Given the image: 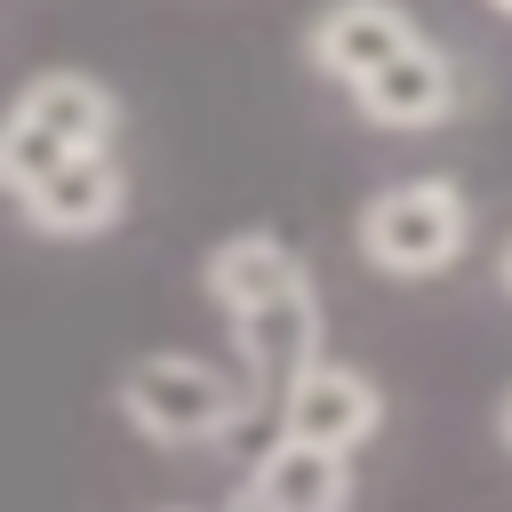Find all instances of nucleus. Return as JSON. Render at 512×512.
I'll return each mask as SVG.
<instances>
[{
  "label": "nucleus",
  "mask_w": 512,
  "mask_h": 512,
  "mask_svg": "<svg viewBox=\"0 0 512 512\" xmlns=\"http://www.w3.org/2000/svg\"><path fill=\"white\" fill-rule=\"evenodd\" d=\"M80 152H120V96L96 72H72V64L32 72L0 104V192L16 200Z\"/></svg>",
  "instance_id": "obj_1"
},
{
  "label": "nucleus",
  "mask_w": 512,
  "mask_h": 512,
  "mask_svg": "<svg viewBox=\"0 0 512 512\" xmlns=\"http://www.w3.org/2000/svg\"><path fill=\"white\" fill-rule=\"evenodd\" d=\"M352 248L384 280H440L472 248V200H464L456 176H400V184L360 200Z\"/></svg>",
  "instance_id": "obj_2"
},
{
  "label": "nucleus",
  "mask_w": 512,
  "mask_h": 512,
  "mask_svg": "<svg viewBox=\"0 0 512 512\" xmlns=\"http://www.w3.org/2000/svg\"><path fill=\"white\" fill-rule=\"evenodd\" d=\"M120 416L160 448H200V440H216V432H232L248 416V384L224 376L200 352L160 344V352H136L120 368Z\"/></svg>",
  "instance_id": "obj_3"
},
{
  "label": "nucleus",
  "mask_w": 512,
  "mask_h": 512,
  "mask_svg": "<svg viewBox=\"0 0 512 512\" xmlns=\"http://www.w3.org/2000/svg\"><path fill=\"white\" fill-rule=\"evenodd\" d=\"M424 40V24L400 8V0H328L312 24H304V56L320 80H336L344 96L360 80H376L392 56H408Z\"/></svg>",
  "instance_id": "obj_4"
},
{
  "label": "nucleus",
  "mask_w": 512,
  "mask_h": 512,
  "mask_svg": "<svg viewBox=\"0 0 512 512\" xmlns=\"http://www.w3.org/2000/svg\"><path fill=\"white\" fill-rule=\"evenodd\" d=\"M224 328H232V352H240L248 392H272V400H280L312 360H328V344H320V288H312V280L248 304V312L224 320Z\"/></svg>",
  "instance_id": "obj_5"
},
{
  "label": "nucleus",
  "mask_w": 512,
  "mask_h": 512,
  "mask_svg": "<svg viewBox=\"0 0 512 512\" xmlns=\"http://www.w3.org/2000/svg\"><path fill=\"white\" fill-rule=\"evenodd\" d=\"M384 424V384L352 360H312L288 392H280V432L288 440H312V448H336L352 456L360 440H376Z\"/></svg>",
  "instance_id": "obj_6"
},
{
  "label": "nucleus",
  "mask_w": 512,
  "mask_h": 512,
  "mask_svg": "<svg viewBox=\"0 0 512 512\" xmlns=\"http://www.w3.org/2000/svg\"><path fill=\"white\" fill-rule=\"evenodd\" d=\"M16 216L40 240H104L128 216V168H120V152H80V160L48 168L32 192H16Z\"/></svg>",
  "instance_id": "obj_7"
},
{
  "label": "nucleus",
  "mask_w": 512,
  "mask_h": 512,
  "mask_svg": "<svg viewBox=\"0 0 512 512\" xmlns=\"http://www.w3.org/2000/svg\"><path fill=\"white\" fill-rule=\"evenodd\" d=\"M232 512H352V456L280 432V440L240 472Z\"/></svg>",
  "instance_id": "obj_8"
},
{
  "label": "nucleus",
  "mask_w": 512,
  "mask_h": 512,
  "mask_svg": "<svg viewBox=\"0 0 512 512\" xmlns=\"http://www.w3.org/2000/svg\"><path fill=\"white\" fill-rule=\"evenodd\" d=\"M352 112H360L368 128H392V136L448 120V112H456V64H448V48L416 40V48H408V56H392L376 80H360V88H352Z\"/></svg>",
  "instance_id": "obj_9"
},
{
  "label": "nucleus",
  "mask_w": 512,
  "mask_h": 512,
  "mask_svg": "<svg viewBox=\"0 0 512 512\" xmlns=\"http://www.w3.org/2000/svg\"><path fill=\"white\" fill-rule=\"evenodd\" d=\"M296 280H312V272H304V256H296L280 232H224V240L200 256V288H208V304H216L224 320H240L248 304H264V296H280V288H296Z\"/></svg>",
  "instance_id": "obj_10"
},
{
  "label": "nucleus",
  "mask_w": 512,
  "mask_h": 512,
  "mask_svg": "<svg viewBox=\"0 0 512 512\" xmlns=\"http://www.w3.org/2000/svg\"><path fill=\"white\" fill-rule=\"evenodd\" d=\"M496 440H504V448H512V392H504V400H496Z\"/></svg>",
  "instance_id": "obj_11"
},
{
  "label": "nucleus",
  "mask_w": 512,
  "mask_h": 512,
  "mask_svg": "<svg viewBox=\"0 0 512 512\" xmlns=\"http://www.w3.org/2000/svg\"><path fill=\"white\" fill-rule=\"evenodd\" d=\"M496 288L512 296V240H504V256H496Z\"/></svg>",
  "instance_id": "obj_12"
},
{
  "label": "nucleus",
  "mask_w": 512,
  "mask_h": 512,
  "mask_svg": "<svg viewBox=\"0 0 512 512\" xmlns=\"http://www.w3.org/2000/svg\"><path fill=\"white\" fill-rule=\"evenodd\" d=\"M488 8H496V16H512V0H488Z\"/></svg>",
  "instance_id": "obj_13"
},
{
  "label": "nucleus",
  "mask_w": 512,
  "mask_h": 512,
  "mask_svg": "<svg viewBox=\"0 0 512 512\" xmlns=\"http://www.w3.org/2000/svg\"><path fill=\"white\" fill-rule=\"evenodd\" d=\"M168 512H184V504H168Z\"/></svg>",
  "instance_id": "obj_14"
}]
</instances>
